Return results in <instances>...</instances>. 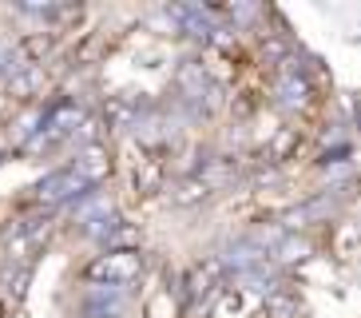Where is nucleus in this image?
Instances as JSON below:
<instances>
[{"label": "nucleus", "instance_id": "nucleus-2", "mask_svg": "<svg viewBox=\"0 0 361 318\" xmlns=\"http://www.w3.org/2000/svg\"><path fill=\"white\" fill-rule=\"evenodd\" d=\"M353 239H357V235H353V223H345L341 235H338V259H341V263H350V259H353Z\"/></svg>", "mask_w": 361, "mask_h": 318}, {"label": "nucleus", "instance_id": "nucleus-1", "mask_svg": "<svg viewBox=\"0 0 361 318\" xmlns=\"http://www.w3.org/2000/svg\"><path fill=\"white\" fill-rule=\"evenodd\" d=\"M139 271V254H131V251H123V254H107V259H99L87 275L92 278H131Z\"/></svg>", "mask_w": 361, "mask_h": 318}, {"label": "nucleus", "instance_id": "nucleus-3", "mask_svg": "<svg viewBox=\"0 0 361 318\" xmlns=\"http://www.w3.org/2000/svg\"><path fill=\"white\" fill-rule=\"evenodd\" d=\"M298 143V127H286L282 136H278V143H274V159H286V151Z\"/></svg>", "mask_w": 361, "mask_h": 318}, {"label": "nucleus", "instance_id": "nucleus-5", "mask_svg": "<svg viewBox=\"0 0 361 318\" xmlns=\"http://www.w3.org/2000/svg\"><path fill=\"white\" fill-rule=\"evenodd\" d=\"M24 52H28V56H40V52H48V36H36V40H24Z\"/></svg>", "mask_w": 361, "mask_h": 318}, {"label": "nucleus", "instance_id": "nucleus-6", "mask_svg": "<svg viewBox=\"0 0 361 318\" xmlns=\"http://www.w3.org/2000/svg\"><path fill=\"white\" fill-rule=\"evenodd\" d=\"M0 318H4V302H0Z\"/></svg>", "mask_w": 361, "mask_h": 318}, {"label": "nucleus", "instance_id": "nucleus-4", "mask_svg": "<svg viewBox=\"0 0 361 318\" xmlns=\"http://www.w3.org/2000/svg\"><path fill=\"white\" fill-rule=\"evenodd\" d=\"M266 314L286 318V314H290V298H270V302H266Z\"/></svg>", "mask_w": 361, "mask_h": 318}]
</instances>
